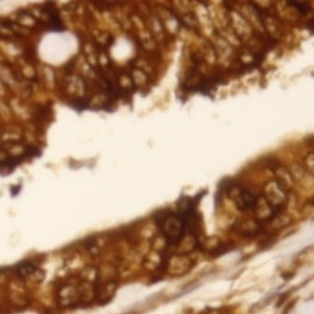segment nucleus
Wrapping results in <instances>:
<instances>
[{
    "mask_svg": "<svg viewBox=\"0 0 314 314\" xmlns=\"http://www.w3.org/2000/svg\"><path fill=\"white\" fill-rule=\"evenodd\" d=\"M158 222L162 233L170 244H178L182 241L186 230V220L183 216L173 213L162 214Z\"/></svg>",
    "mask_w": 314,
    "mask_h": 314,
    "instance_id": "1",
    "label": "nucleus"
},
{
    "mask_svg": "<svg viewBox=\"0 0 314 314\" xmlns=\"http://www.w3.org/2000/svg\"><path fill=\"white\" fill-rule=\"evenodd\" d=\"M259 199L256 195L247 189L240 191L237 197L235 199L236 206L240 211H250L254 210L257 207Z\"/></svg>",
    "mask_w": 314,
    "mask_h": 314,
    "instance_id": "2",
    "label": "nucleus"
},
{
    "mask_svg": "<svg viewBox=\"0 0 314 314\" xmlns=\"http://www.w3.org/2000/svg\"><path fill=\"white\" fill-rule=\"evenodd\" d=\"M35 271V267L32 264H22L18 268V273L21 277H28Z\"/></svg>",
    "mask_w": 314,
    "mask_h": 314,
    "instance_id": "3",
    "label": "nucleus"
},
{
    "mask_svg": "<svg viewBox=\"0 0 314 314\" xmlns=\"http://www.w3.org/2000/svg\"><path fill=\"white\" fill-rule=\"evenodd\" d=\"M289 3H290V4H293L292 6H294L295 8H297L298 11H299L301 14H303V15H307V14L309 8H308V6L304 5V3H300V2H297V1H290Z\"/></svg>",
    "mask_w": 314,
    "mask_h": 314,
    "instance_id": "4",
    "label": "nucleus"
}]
</instances>
